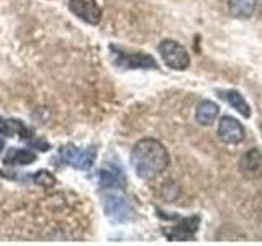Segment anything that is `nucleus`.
<instances>
[{
    "mask_svg": "<svg viewBox=\"0 0 262 246\" xmlns=\"http://www.w3.org/2000/svg\"><path fill=\"white\" fill-rule=\"evenodd\" d=\"M131 166L138 177L152 179L169 166V153L161 141L154 138H143L131 150Z\"/></svg>",
    "mask_w": 262,
    "mask_h": 246,
    "instance_id": "nucleus-1",
    "label": "nucleus"
},
{
    "mask_svg": "<svg viewBox=\"0 0 262 246\" xmlns=\"http://www.w3.org/2000/svg\"><path fill=\"white\" fill-rule=\"evenodd\" d=\"M113 63L121 69H159L158 61L152 56L138 51H125L118 46H110Z\"/></svg>",
    "mask_w": 262,
    "mask_h": 246,
    "instance_id": "nucleus-2",
    "label": "nucleus"
},
{
    "mask_svg": "<svg viewBox=\"0 0 262 246\" xmlns=\"http://www.w3.org/2000/svg\"><path fill=\"white\" fill-rule=\"evenodd\" d=\"M158 51L162 57L164 64L170 69L185 71L190 66V56L187 49L174 39H164L159 43Z\"/></svg>",
    "mask_w": 262,
    "mask_h": 246,
    "instance_id": "nucleus-3",
    "label": "nucleus"
},
{
    "mask_svg": "<svg viewBox=\"0 0 262 246\" xmlns=\"http://www.w3.org/2000/svg\"><path fill=\"white\" fill-rule=\"evenodd\" d=\"M97 158L95 148H77L64 146L59 150V159L62 164H68L76 169H90Z\"/></svg>",
    "mask_w": 262,
    "mask_h": 246,
    "instance_id": "nucleus-4",
    "label": "nucleus"
},
{
    "mask_svg": "<svg viewBox=\"0 0 262 246\" xmlns=\"http://www.w3.org/2000/svg\"><path fill=\"white\" fill-rule=\"evenodd\" d=\"M103 209L106 215L115 221H126L135 213L131 203L118 194V191H110V194L103 195Z\"/></svg>",
    "mask_w": 262,
    "mask_h": 246,
    "instance_id": "nucleus-5",
    "label": "nucleus"
},
{
    "mask_svg": "<svg viewBox=\"0 0 262 246\" xmlns=\"http://www.w3.org/2000/svg\"><path fill=\"white\" fill-rule=\"evenodd\" d=\"M69 10L87 25H98L102 22V8L97 0H69Z\"/></svg>",
    "mask_w": 262,
    "mask_h": 246,
    "instance_id": "nucleus-6",
    "label": "nucleus"
},
{
    "mask_svg": "<svg viewBox=\"0 0 262 246\" xmlns=\"http://www.w3.org/2000/svg\"><path fill=\"white\" fill-rule=\"evenodd\" d=\"M199 225H200L199 215L180 218L179 223L172 225L167 230H164V235H166L172 241H187V240H192V238L195 236L196 230H199Z\"/></svg>",
    "mask_w": 262,
    "mask_h": 246,
    "instance_id": "nucleus-7",
    "label": "nucleus"
},
{
    "mask_svg": "<svg viewBox=\"0 0 262 246\" xmlns=\"http://www.w3.org/2000/svg\"><path fill=\"white\" fill-rule=\"evenodd\" d=\"M239 172L249 180L262 177V151L257 148L246 151L239 159Z\"/></svg>",
    "mask_w": 262,
    "mask_h": 246,
    "instance_id": "nucleus-8",
    "label": "nucleus"
},
{
    "mask_svg": "<svg viewBox=\"0 0 262 246\" xmlns=\"http://www.w3.org/2000/svg\"><path fill=\"white\" fill-rule=\"evenodd\" d=\"M218 136L223 143L237 145L244 139V128L233 117H223L218 125Z\"/></svg>",
    "mask_w": 262,
    "mask_h": 246,
    "instance_id": "nucleus-9",
    "label": "nucleus"
},
{
    "mask_svg": "<svg viewBox=\"0 0 262 246\" xmlns=\"http://www.w3.org/2000/svg\"><path fill=\"white\" fill-rule=\"evenodd\" d=\"M35 161L36 153L27 148H10L4 158L5 166H28Z\"/></svg>",
    "mask_w": 262,
    "mask_h": 246,
    "instance_id": "nucleus-10",
    "label": "nucleus"
},
{
    "mask_svg": "<svg viewBox=\"0 0 262 246\" xmlns=\"http://www.w3.org/2000/svg\"><path fill=\"white\" fill-rule=\"evenodd\" d=\"M100 186L106 191H121L126 186V180L120 169L117 171L115 168H110L100 172Z\"/></svg>",
    "mask_w": 262,
    "mask_h": 246,
    "instance_id": "nucleus-11",
    "label": "nucleus"
},
{
    "mask_svg": "<svg viewBox=\"0 0 262 246\" xmlns=\"http://www.w3.org/2000/svg\"><path fill=\"white\" fill-rule=\"evenodd\" d=\"M218 113H220V109H218V105L215 102L203 100V102L199 104V107H196L195 118H196V121L200 123V125L208 127V125H211V123L216 120Z\"/></svg>",
    "mask_w": 262,
    "mask_h": 246,
    "instance_id": "nucleus-12",
    "label": "nucleus"
},
{
    "mask_svg": "<svg viewBox=\"0 0 262 246\" xmlns=\"http://www.w3.org/2000/svg\"><path fill=\"white\" fill-rule=\"evenodd\" d=\"M257 0H229L228 8L229 13L236 18H249L256 10Z\"/></svg>",
    "mask_w": 262,
    "mask_h": 246,
    "instance_id": "nucleus-13",
    "label": "nucleus"
},
{
    "mask_svg": "<svg viewBox=\"0 0 262 246\" xmlns=\"http://www.w3.org/2000/svg\"><path fill=\"white\" fill-rule=\"evenodd\" d=\"M0 133L5 135V136H15V135H20L25 139H28V128L23 125L21 121L18 120H7L4 117H0Z\"/></svg>",
    "mask_w": 262,
    "mask_h": 246,
    "instance_id": "nucleus-14",
    "label": "nucleus"
},
{
    "mask_svg": "<svg viewBox=\"0 0 262 246\" xmlns=\"http://www.w3.org/2000/svg\"><path fill=\"white\" fill-rule=\"evenodd\" d=\"M220 97H225L228 104L233 107L234 110H237L244 118H249L251 117V109H249V105L248 102L244 100V97L239 94V92H236V90H228V92H221Z\"/></svg>",
    "mask_w": 262,
    "mask_h": 246,
    "instance_id": "nucleus-15",
    "label": "nucleus"
},
{
    "mask_svg": "<svg viewBox=\"0 0 262 246\" xmlns=\"http://www.w3.org/2000/svg\"><path fill=\"white\" fill-rule=\"evenodd\" d=\"M33 180H35V184L41 186V187H53L56 184V179L51 172L48 171H39L36 172L35 176H33Z\"/></svg>",
    "mask_w": 262,
    "mask_h": 246,
    "instance_id": "nucleus-16",
    "label": "nucleus"
},
{
    "mask_svg": "<svg viewBox=\"0 0 262 246\" xmlns=\"http://www.w3.org/2000/svg\"><path fill=\"white\" fill-rule=\"evenodd\" d=\"M2 150H4V141L0 139V153H2Z\"/></svg>",
    "mask_w": 262,
    "mask_h": 246,
    "instance_id": "nucleus-17",
    "label": "nucleus"
},
{
    "mask_svg": "<svg viewBox=\"0 0 262 246\" xmlns=\"http://www.w3.org/2000/svg\"><path fill=\"white\" fill-rule=\"evenodd\" d=\"M260 135H262V123H260Z\"/></svg>",
    "mask_w": 262,
    "mask_h": 246,
    "instance_id": "nucleus-18",
    "label": "nucleus"
}]
</instances>
